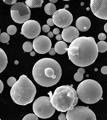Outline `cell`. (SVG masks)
Returning <instances> with one entry per match:
<instances>
[{"instance_id": "6da1fadb", "label": "cell", "mask_w": 107, "mask_h": 120, "mask_svg": "<svg viewBox=\"0 0 107 120\" xmlns=\"http://www.w3.org/2000/svg\"><path fill=\"white\" fill-rule=\"evenodd\" d=\"M69 60L76 65L87 67L96 60L98 51L93 38L81 37L71 42L66 49Z\"/></svg>"}, {"instance_id": "7a4b0ae2", "label": "cell", "mask_w": 107, "mask_h": 120, "mask_svg": "<svg viewBox=\"0 0 107 120\" xmlns=\"http://www.w3.org/2000/svg\"><path fill=\"white\" fill-rule=\"evenodd\" d=\"M32 74L39 85L49 87L55 85L60 80L62 70L60 64L54 59L44 58L34 64Z\"/></svg>"}, {"instance_id": "3957f363", "label": "cell", "mask_w": 107, "mask_h": 120, "mask_svg": "<svg viewBox=\"0 0 107 120\" xmlns=\"http://www.w3.org/2000/svg\"><path fill=\"white\" fill-rule=\"evenodd\" d=\"M36 93L35 86L26 75H23L12 87L10 95L14 103L26 105L33 102Z\"/></svg>"}, {"instance_id": "277c9868", "label": "cell", "mask_w": 107, "mask_h": 120, "mask_svg": "<svg viewBox=\"0 0 107 120\" xmlns=\"http://www.w3.org/2000/svg\"><path fill=\"white\" fill-rule=\"evenodd\" d=\"M78 98L76 90L69 85L57 88L50 97V101L58 112H65L72 110L78 103Z\"/></svg>"}, {"instance_id": "5b68a950", "label": "cell", "mask_w": 107, "mask_h": 120, "mask_svg": "<svg viewBox=\"0 0 107 120\" xmlns=\"http://www.w3.org/2000/svg\"><path fill=\"white\" fill-rule=\"evenodd\" d=\"M78 98L83 103L92 104L102 98L103 89L100 85L93 79H86L78 86L76 90Z\"/></svg>"}, {"instance_id": "8992f818", "label": "cell", "mask_w": 107, "mask_h": 120, "mask_svg": "<svg viewBox=\"0 0 107 120\" xmlns=\"http://www.w3.org/2000/svg\"><path fill=\"white\" fill-rule=\"evenodd\" d=\"M34 114L38 117L42 119L51 117L55 111L50 101V98L47 96H41L34 101L33 105Z\"/></svg>"}, {"instance_id": "52a82bcc", "label": "cell", "mask_w": 107, "mask_h": 120, "mask_svg": "<svg viewBox=\"0 0 107 120\" xmlns=\"http://www.w3.org/2000/svg\"><path fill=\"white\" fill-rule=\"evenodd\" d=\"M10 11L12 20L19 24L24 23L29 20L31 16L29 8L23 2H16L13 4Z\"/></svg>"}, {"instance_id": "ba28073f", "label": "cell", "mask_w": 107, "mask_h": 120, "mask_svg": "<svg viewBox=\"0 0 107 120\" xmlns=\"http://www.w3.org/2000/svg\"><path fill=\"white\" fill-rule=\"evenodd\" d=\"M94 113L88 107L83 106H75L67 112L66 120H96Z\"/></svg>"}, {"instance_id": "9c48e42d", "label": "cell", "mask_w": 107, "mask_h": 120, "mask_svg": "<svg viewBox=\"0 0 107 120\" xmlns=\"http://www.w3.org/2000/svg\"><path fill=\"white\" fill-rule=\"evenodd\" d=\"M54 25L65 28L70 26L73 22V16L71 13L65 9H61L56 11L52 15Z\"/></svg>"}, {"instance_id": "30bf717a", "label": "cell", "mask_w": 107, "mask_h": 120, "mask_svg": "<svg viewBox=\"0 0 107 120\" xmlns=\"http://www.w3.org/2000/svg\"><path fill=\"white\" fill-rule=\"evenodd\" d=\"M41 32V26L36 21L30 20L25 22L22 27L21 34L29 39L37 37Z\"/></svg>"}, {"instance_id": "8fae6325", "label": "cell", "mask_w": 107, "mask_h": 120, "mask_svg": "<svg viewBox=\"0 0 107 120\" xmlns=\"http://www.w3.org/2000/svg\"><path fill=\"white\" fill-rule=\"evenodd\" d=\"M52 43L49 37L40 35L35 38L33 43V49L39 54H45L50 51Z\"/></svg>"}, {"instance_id": "7c38bea8", "label": "cell", "mask_w": 107, "mask_h": 120, "mask_svg": "<svg viewBox=\"0 0 107 120\" xmlns=\"http://www.w3.org/2000/svg\"><path fill=\"white\" fill-rule=\"evenodd\" d=\"M90 8L96 17L107 20V0H91Z\"/></svg>"}, {"instance_id": "4fadbf2b", "label": "cell", "mask_w": 107, "mask_h": 120, "mask_svg": "<svg viewBox=\"0 0 107 120\" xmlns=\"http://www.w3.org/2000/svg\"><path fill=\"white\" fill-rule=\"evenodd\" d=\"M61 35L65 42L70 43L79 37V32L77 28L73 26H69L64 28Z\"/></svg>"}, {"instance_id": "5bb4252c", "label": "cell", "mask_w": 107, "mask_h": 120, "mask_svg": "<svg viewBox=\"0 0 107 120\" xmlns=\"http://www.w3.org/2000/svg\"><path fill=\"white\" fill-rule=\"evenodd\" d=\"M91 23L88 18L86 17H81L78 18L76 22L77 29L81 32H86L89 30Z\"/></svg>"}, {"instance_id": "9a60e30c", "label": "cell", "mask_w": 107, "mask_h": 120, "mask_svg": "<svg viewBox=\"0 0 107 120\" xmlns=\"http://www.w3.org/2000/svg\"><path fill=\"white\" fill-rule=\"evenodd\" d=\"M8 64L7 56L5 52L0 48V74L6 69Z\"/></svg>"}, {"instance_id": "2e32d148", "label": "cell", "mask_w": 107, "mask_h": 120, "mask_svg": "<svg viewBox=\"0 0 107 120\" xmlns=\"http://www.w3.org/2000/svg\"><path fill=\"white\" fill-rule=\"evenodd\" d=\"M67 48V44L62 41H61L56 43L54 48L56 52L59 54H65L67 52L66 49Z\"/></svg>"}, {"instance_id": "e0dca14e", "label": "cell", "mask_w": 107, "mask_h": 120, "mask_svg": "<svg viewBox=\"0 0 107 120\" xmlns=\"http://www.w3.org/2000/svg\"><path fill=\"white\" fill-rule=\"evenodd\" d=\"M44 3V0H26L25 4L29 8H41Z\"/></svg>"}, {"instance_id": "ac0fdd59", "label": "cell", "mask_w": 107, "mask_h": 120, "mask_svg": "<svg viewBox=\"0 0 107 120\" xmlns=\"http://www.w3.org/2000/svg\"><path fill=\"white\" fill-rule=\"evenodd\" d=\"M56 11V8L54 4L51 2L47 3L45 7V13L50 15H53L54 12Z\"/></svg>"}, {"instance_id": "d6986e66", "label": "cell", "mask_w": 107, "mask_h": 120, "mask_svg": "<svg viewBox=\"0 0 107 120\" xmlns=\"http://www.w3.org/2000/svg\"><path fill=\"white\" fill-rule=\"evenodd\" d=\"M85 69L82 68L78 69L77 73L74 75V79L77 82L81 81L83 79V74L85 73Z\"/></svg>"}, {"instance_id": "ffe728a7", "label": "cell", "mask_w": 107, "mask_h": 120, "mask_svg": "<svg viewBox=\"0 0 107 120\" xmlns=\"http://www.w3.org/2000/svg\"><path fill=\"white\" fill-rule=\"evenodd\" d=\"M98 52H104L107 51V43L104 41H101L97 44Z\"/></svg>"}, {"instance_id": "44dd1931", "label": "cell", "mask_w": 107, "mask_h": 120, "mask_svg": "<svg viewBox=\"0 0 107 120\" xmlns=\"http://www.w3.org/2000/svg\"><path fill=\"white\" fill-rule=\"evenodd\" d=\"M23 50L26 52L32 51L33 49L32 43L28 41L25 42L23 45Z\"/></svg>"}, {"instance_id": "7402d4cb", "label": "cell", "mask_w": 107, "mask_h": 120, "mask_svg": "<svg viewBox=\"0 0 107 120\" xmlns=\"http://www.w3.org/2000/svg\"><path fill=\"white\" fill-rule=\"evenodd\" d=\"M10 40L9 34L6 33H2L0 34V42L2 43H7Z\"/></svg>"}, {"instance_id": "603a6c76", "label": "cell", "mask_w": 107, "mask_h": 120, "mask_svg": "<svg viewBox=\"0 0 107 120\" xmlns=\"http://www.w3.org/2000/svg\"><path fill=\"white\" fill-rule=\"evenodd\" d=\"M7 33L8 34L10 35H13L15 34L17 31V28L16 26L14 25H11L8 26L7 28Z\"/></svg>"}, {"instance_id": "cb8c5ba5", "label": "cell", "mask_w": 107, "mask_h": 120, "mask_svg": "<svg viewBox=\"0 0 107 120\" xmlns=\"http://www.w3.org/2000/svg\"><path fill=\"white\" fill-rule=\"evenodd\" d=\"M23 120H38V117L35 114L30 113L25 116L23 119Z\"/></svg>"}, {"instance_id": "d4e9b609", "label": "cell", "mask_w": 107, "mask_h": 120, "mask_svg": "<svg viewBox=\"0 0 107 120\" xmlns=\"http://www.w3.org/2000/svg\"><path fill=\"white\" fill-rule=\"evenodd\" d=\"M16 82H17V79L14 77H9L7 80V83L8 85L10 87H11L15 84Z\"/></svg>"}, {"instance_id": "484cf974", "label": "cell", "mask_w": 107, "mask_h": 120, "mask_svg": "<svg viewBox=\"0 0 107 120\" xmlns=\"http://www.w3.org/2000/svg\"><path fill=\"white\" fill-rule=\"evenodd\" d=\"M98 38L100 41H104L106 38V35L104 33H101L98 35Z\"/></svg>"}, {"instance_id": "4316f807", "label": "cell", "mask_w": 107, "mask_h": 120, "mask_svg": "<svg viewBox=\"0 0 107 120\" xmlns=\"http://www.w3.org/2000/svg\"><path fill=\"white\" fill-rule=\"evenodd\" d=\"M42 30L45 33H48L50 30V27L48 25H44L42 26Z\"/></svg>"}, {"instance_id": "83f0119b", "label": "cell", "mask_w": 107, "mask_h": 120, "mask_svg": "<svg viewBox=\"0 0 107 120\" xmlns=\"http://www.w3.org/2000/svg\"><path fill=\"white\" fill-rule=\"evenodd\" d=\"M3 0L7 4L12 5L16 3L18 0Z\"/></svg>"}, {"instance_id": "f1b7e54d", "label": "cell", "mask_w": 107, "mask_h": 120, "mask_svg": "<svg viewBox=\"0 0 107 120\" xmlns=\"http://www.w3.org/2000/svg\"><path fill=\"white\" fill-rule=\"evenodd\" d=\"M47 23L48 25H49V26H52L54 25L52 18L48 19L47 21Z\"/></svg>"}, {"instance_id": "f546056e", "label": "cell", "mask_w": 107, "mask_h": 120, "mask_svg": "<svg viewBox=\"0 0 107 120\" xmlns=\"http://www.w3.org/2000/svg\"><path fill=\"white\" fill-rule=\"evenodd\" d=\"M58 120H66V115L61 113L58 116Z\"/></svg>"}, {"instance_id": "4dcf8cb0", "label": "cell", "mask_w": 107, "mask_h": 120, "mask_svg": "<svg viewBox=\"0 0 107 120\" xmlns=\"http://www.w3.org/2000/svg\"><path fill=\"white\" fill-rule=\"evenodd\" d=\"M102 73L103 75H107V66H103L101 69Z\"/></svg>"}, {"instance_id": "1f68e13d", "label": "cell", "mask_w": 107, "mask_h": 120, "mask_svg": "<svg viewBox=\"0 0 107 120\" xmlns=\"http://www.w3.org/2000/svg\"><path fill=\"white\" fill-rule=\"evenodd\" d=\"M49 54H50V55L53 56V55L55 54L56 52L55 51L54 49V48H51L50 49V51H49Z\"/></svg>"}, {"instance_id": "d6a6232c", "label": "cell", "mask_w": 107, "mask_h": 120, "mask_svg": "<svg viewBox=\"0 0 107 120\" xmlns=\"http://www.w3.org/2000/svg\"><path fill=\"white\" fill-rule=\"evenodd\" d=\"M53 32L54 34H60V30L58 28H55L54 29Z\"/></svg>"}, {"instance_id": "836d02e7", "label": "cell", "mask_w": 107, "mask_h": 120, "mask_svg": "<svg viewBox=\"0 0 107 120\" xmlns=\"http://www.w3.org/2000/svg\"><path fill=\"white\" fill-rule=\"evenodd\" d=\"M4 89V85L2 81L0 79V94L1 93Z\"/></svg>"}, {"instance_id": "e575fe53", "label": "cell", "mask_w": 107, "mask_h": 120, "mask_svg": "<svg viewBox=\"0 0 107 120\" xmlns=\"http://www.w3.org/2000/svg\"><path fill=\"white\" fill-rule=\"evenodd\" d=\"M56 39L58 41H61L62 39V35L61 34L57 35V36H56Z\"/></svg>"}, {"instance_id": "d590c367", "label": "cell", "mask_w": 107, "mask_h": 120, "mask_svg": "<svg viewBox=\"0 0 107 120\" xmlns=\"http://www.w3.org/2000/svg\"><path fill=\"white\" fill-rule=\"evenodd\" d=\"M54 34L53 32H48V37L50 38H52L54 37Z\"/></svg>"}, {"instance_id": "8d00e7d4", "label": "cell", "mask_w": 107, "mask_h": 120, "mask_svg": "<svg viewBox=\"0 0 107 120\" xmlns=\"http://www.w3.org/2000/svg\"><path fill=\"white\" fill-rule=\"evenodd\" d=\"M30 55H31V56H33V57H34V56L35 55V52L34 51H32L30 52Z\"/></svg>"}, {"instance_id": "74e56055", "label": "cell", "mask_w": 107, "mask_h": 120, "mask_svg": "<svg viewBox=\"0 0 107 120\" xmlns=\"http://www.w3.org/2000/svg\"><path fill=\"white\" fill-rule=\"evenodd\" d=\"M58 0H49V1L52 3H55L58 1Z\"/></svg>"}, {"instance_id": "f35d334b", "label": "cell", "mask_w": 107, "mask_h": 120, "mask_svg": "<svg viewBox=\"0 0 107 120\" xmlns=\"http://www.w3.org/2000/svg\"><path fill=\"white\" fill-rule=\"evenodd\" d=\"M104 31H105V32L107 33V22L105 24V25H104Z\"/></svg>"}, {"instance_id": "ab89813d", "label": "cell", "mask_w": 107, "mask_h": 120, "mask_svg": "<svg viewBox=\"0 0 107 120\" xmlns=\"http://www.w3.org/2000/svg\"><path fill=\"white\" fill-rule=\"evenodd\" d=\"M18 64H19V62H18V60H15V61H14V64H15L18 65Z\"/></svg>"}, {"instance_id": "60d3db41", "label": "cell", "mask_w": 107, "mask_h": 120, "mask_svg": "<svg viewBox=\"0 0 107 120\" xmlns=\"http://www.w3.org/2000/svg\"><path fill=\"white\" fill-rule=\"evenodd\" d=\"M69 8V6L68 5H65V8H64L65 9L66 8Z\"/></svg>"}, {"instance_id": "b9f144b4", "label": "cell", "mask_w": 107, "mask_h": 120, "mask_svg": "<svg viewBox=\"0 0 107 120\" xmlns=\"http://www.w3.org/2000/svg\"><path fill=\"white\" fill-rule=\"evenodd\" d=\"M84 3L83 2H81V3H80V5L82 6H84Z\"/></svg>"}, {"instance_id": "7bdbcfd3", "label": "cell", "mask_w": 107, "mask_h": 120, "mask_svg": "<svg viewBox=\"0 0 107 120\" xmlns=\"http://www.w3.org/2000/svg\"><path fill=\"white\" fill-rule=\"evenodd\" d=\"M64 0V1H69L70 0Z\"/></svg>"}, {"instance_id": "ee69618b", "label": "cell", "mask_w": 107, "mask_h": 120, "mask_svg": "<svg viewBox=\"0 0 107 120\" xmlns=\"http://www.w3.org/2000/svg\"><path fill=\"white\" fill-rule=\"evenodd\" d=\"M89 10V9H88V8H87V10Z\"/></svg>"}, {"instance_id": "f6af8a7d", "label": "cell", "mask_w": 107, "mask_h": 120, "mask_svg": "<svg viewBox=\"0 0 107 120\" xmlns=\"http://www.w3.org/2000/svg\"></svg>"}, {"instance_id": "bcb514c9", "label": "cell", "mask_w": 107, "mask_h": 120, "mask_svg": "<svg viewBox=\"0 0 107 120\" xmlns=\"http://www.w3.org/2000/svg\"><path fill=\"white\" fill-rule=\"evenodd\" d=\"M1 120V119H0V120Z\"/></svg>"}, {"instance_id": "7dc6e473", "label": "cell", "mask_w": 107, "mask_h": 120, "mask_svg": "<svg viewBox=\"0 0 107 120\" xmlns=\"http://www.w3.org/2000/svg\"></svg>"}]
</instances>
